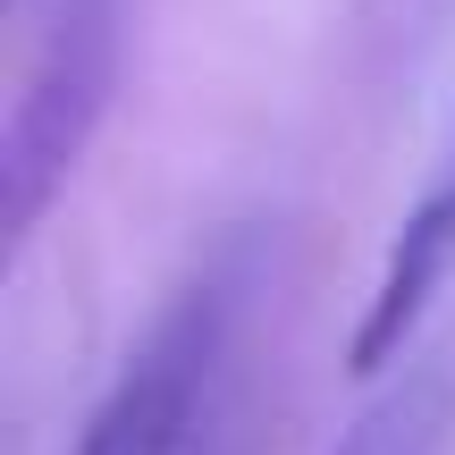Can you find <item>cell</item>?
I'll return each mask as SVG.
<instances>
[{"label": "cell", "instance_id": "obj_1", "mask_svg": "<svg viewBox=\"0 0 455 455\" xmlns=\"http://www.w3.org/2000/svg\"><path fill=\"white\" fill-rule=\"evenodd\" d=\"M228 329H236V270H203L195 287H178L169 312L144 329V346L118 363L76 455H195V430L228 363Z\"/></svg>", "mask_w": 455, "mask_h": 455}, {"label": "cell", "instance_id": "obj_2", "mask_svg": "<svg viewBox=\"0 0 455 455\" xmlns=\"http://www.w3.org/2000/svg\"><path fill=\"white\" fill-rule=\"evenodd\" d=\"M110 68H118V0H60L9 101V135H0V212L17 236L43 220V203L76 169L84 135L110 101Z\"/></svg>", "mask_w": 455, "mask_h": 455}, {"label": "cell", "instance_id": "obj_3", "mask_svg": "<svg viewBox=\"0 0 455 455\" xmlns=\"http://www.w3.org/2000/svg\"><path fill=\"white\" fill-rule=\"evenodd\" d=\"M439 422H447V371L439 363H413V371H396L388 388L355 413V430L338 439V455H430L439 447Z\"/></svg>", "mask_w": 455, "mask_h": 455}, {"label": "cell", "instance_id": "obj_4", "mask_svg": "<svg viewBox=\"0 0 455 455\" xmlns=\"http://www.w3.org/2000/svg\"><path fill=\"white\" fill-rule=\"evenodd\" d=\"M439 195H447V203H455V144H447V178H439Z\"/></svg>", "mask_w": 455, "mask_h": 455}]
</instances>
